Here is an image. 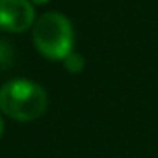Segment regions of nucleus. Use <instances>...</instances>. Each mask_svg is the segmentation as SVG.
Returning <instances> with one entry per match:
<instances>
[{
    "instance_id": "f257e3e1",
    "label": "nucleus",
    "mask_w": 158,
    "mask_h": 158,
    "mask_svg": "<svg viewBox=\"0 0 158 158\" xmlns=\"http://www.w3.org/2000/svg\"><path fill=\"white\" fill-rule=\"evenodd\" d=\"M48 106L47 91L34 80H10L0 88V110L15 121H34Z\"/></svg>"
},
{
    "instance_id": "f03ea898",
    "label": "nucleus",
    "mask_w": 158,
    "mask_h": 158,
    "mask_svg": "<svg viewBox=\"0 0 158 158\" xmlns=\"http://www.w3.org/2000/svg\"><path fill=\"white\" fill-rule=\"evenodd\" d=\"M34 45L45 58L63 61L74 45V30L69 17L58 11L43 13L34 24Z\"/></svg>"
},
{
    "instance_id": "7ed1b4c3",
    "label": "nucleus",
    "mask_w": 158,
    "mask_h": 158,
    "mask_svg": "<svg viewBox=\"0 0 158 158\" xmlns=\"http://www.w3.org/2000/svg\"><path fill=\"white\" fill-rule=\"evenodd\" d=\"M35 24V10L28 0H0V30L21 34Z\"/></svg>"
},
{
    "instance_id": "20e7f679",
    "label": "nucleus",
    "mask_w": 158,
    "mask_h": 158,
    "mask_svg": "<svg viewBox=\"0 0 158 158\" xmlns=\"http://www.w3.org/2000/svg\"><path fill=\"white\" fill-rule=\"evenodd\" d=\"M63 63H65V69H67L69 73H80V71L84 69V65H86L84 58L78 54V52H74V50L63 60Z\"/></svg>"
},
{
    "instance_id": "39448f33",
    "label": "nucleus",
    "mask_w": 158,
    "mask_h": 158,
    "mask_svg": "<svg viewBox=\"0 0 158 158\" xmlns=\"http://www.w3.org/2000/svg\"><path fill=\"white\" fill-rule=\"evenodd\" d=\"M11 61V48L0 41V67H6Z\"/></svg>"
},
{
    "instance_id": "423d86ee",
    "label": "nucleus",
    "mask_w": 158,
    "mask_h": 158,
    "mask_svg": "<svg viewBox=\"0 0 158 158\" xmlns=\"http://www.w3.org/2000/svg\"><path fill=\"white\" fill-rule=\"evenodd\" d=\"M32 2H34V4H39V6H41V4H47L48 0H32Z\"/></svg>"
},
{
    "instance_id": "0eeeda50",
    "label": "nucleus",
    "mask_w": 158,
    "mask_h": 158,
    "mask_svg": "<svg viewBox=\"0 0 158 158\" xmlns=\"http://www.w3.org/2000/svg\"><path fill=\"white\" fill-rule=\"evenodd\" d=\"M2 132H4V123H2V119H0V138H2Z\"/></svg>"
}]
</instances>
